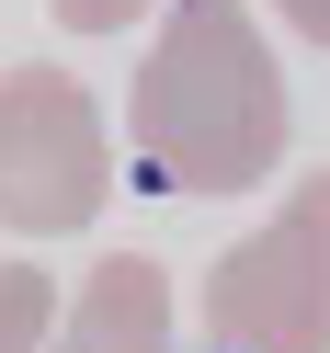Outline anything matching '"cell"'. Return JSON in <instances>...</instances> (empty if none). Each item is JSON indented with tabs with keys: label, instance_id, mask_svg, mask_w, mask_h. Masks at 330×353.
<instances>
[{
	"label": "cell",
	"instance_id": "cell-1",
	"mask_svg": "<svg viewBox=\"0 0 330 353\" xmlns=\"http://www.w3.org/2000/svg\"><path fill=\"white\" fill-rule=\"evenodd\" d=\"M285 69L251 0H171L137 57V160L171 194H251L285 171Z\"/></svg>",
	"mask_w": 330,
	"mask_h": 353
},
{
	"label": "cell",
	"instance_id": "cell-2",
	"mask_svg": "<svg viewBox=\"0 0 330 353\" xmlns=\"http://www.w3.org/2000/svg\"><path fill=\"white\" fill-rule=\"evenodd\" d=\"M114 194V137H103V103L92 80L46 69H0V228L12 239H69L103 216Z\"/></svg>",
	"mask_w": 330,
	"mask_h": 353
},
{
	"label": "cell",
	"instance_id": "cell-3",
	"mask_svg": "<svg viewBox=\"0 0 330 353\" xmlns=\"http://www.w3.org/2000/svg\"><path fill=\"white\" fill-rule=\"evenodd\" d=\"M205 330L228 353H330V171H307L285 194L274 228L216 251Z\"/></svg>",
	"mask_w": 330,
	"mask_h": 353
},
{
	"label": "cell",
	"instance_id": "cell-4",
	"mask_svg": "<svg viewBox=\"0 0 330 353\" xmlns=\"http://www.w3.org/2000/svg\"><path fill=\"white\" fill-rule=\"evenodd\" d=\"M46 353H171V274L148 251H103L80 296L57 307Z\"/></svg>",
	"mask_w": 330,
	"mask_h": 353
},
{
	"label": "cell",
	"instance_id": "cell-5",
	"mask_svg": "<svg viewBox=\"0 0 330 353\" xmlns=\"http://www.w3.org/2000/svg\"><path fill=\"white\" fill-rule=\"evenodd\" d=\"M46 330H57L46 262H0V353H46Z\"/></svg>",
	"mask_w": 330,
	"mask_h": 353
},
{
	"label": "cell",
	"instance_id": "cell-6",
	"mask_svg": "<svg viewBox=\"0 0 330 353\" xmlns=\"http://www.w3.org/2000/svg\"><path fill=\"white\" fill-rule=\"evenodd\" d=\"M46 12H57L69 34H125L137 12H160V0H46Z\"/></svg>",
	"mask_w": 330,
	"mask_h": 353
},
{
	"label": "cell",
	"instance_id": "cell-7",
	"mask_svg": "<svg viewBox=\"0 0 330 353\" xmlns=\"http://www.w3.org/2000/svg\"><path fill=\"white\" fill-rule=\"evenodd\" d=\"M274 12H285V23H296V34H307V46H319V57H330V0H274Z\"/></svg>",
	"mask_w": 330,
	"mask_h": 353
}]
</instances>
